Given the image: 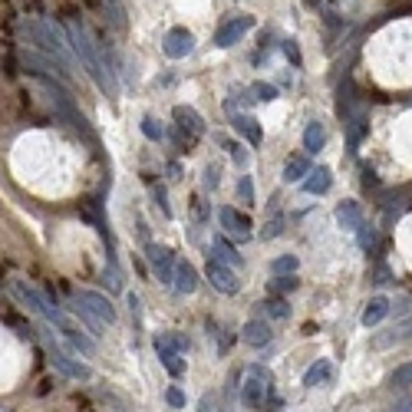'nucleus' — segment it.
Masks as SVG:
<instances>
[{"mask_svg":"<svg viewBox=\"0 0 412 412\" xmlns=\"http://www.w3.org/2000/svg\"><path fill=\"white\" fill-rule=\"evenodd\" d=\"M11 287H13V293H17V297H20V301L27 303L33 313H37V317H43L50 327H56V330H60L63 337H66V340H70L73 346L83 353V356H92V350H96V346H92V340L70 320V317H66V313L60 310V303L50 301V297H43V293L37 291L33 284H27V281H13Z\"/></svg>","mask_w":412,"mask_h":412,"instance_id":"f257e3e1","label":"nucleus"},{"mask_svg":"<svg viewBox=\"0 0 412 412\" xmlns=\"http://www.w3.org/2000/svg\"><path fill=\"white\" fill-rule=\"evenodd\" d=\"M66 43L73 47V53H76L80 66L86 70V76H90L106 96H116V92H119V80H116V73L106 66V60H99L96 43L90 40V33H86L80 17H70V20H66Z\"/></svg>","mask_w":412,"mask_h":412,"instance_id":"f03ea898","label":"nucleus"},{"mask_svg":"<svg viewBox=\"0 0 412 412\" xmlns=\"http://www.w3.org/2000/svg\"><path fill=\"white\" fill-rule=\"evenodd\" d=\"M17 27H20V33L33 43V50H37V53H47V56L60 60L63 66H70V70H73V56H70V43H66V30H63L56 20H50V17H23Z\"/></svg>","mask_w":412,"mask_h":412,"instance_id":"7ed1b4c3","label":"nucleus"},{"mask_svg":"<svg viewBox=\"0 0 412 412\" xmlns=\"http://www.w3.org/2000/svg\"><path fill=\"white\" fill-rule=\"evenodd\" d=\"M40 340H43V346H47V353H50V363L63 372V376H70V380H90V376H92L86 363L73 360L70 353H66L60 343H56V337H53L50 327H40Z\"/></svg>","mask_w":412,"mask_h":412,"instance_id":"20e7f679","label":"nucleus"},{"mask_svg":"<svg viewBox=\"0 0 412 412\" xmlns=\"http://www.w3.org/2000/svg\"><path fill=\"white\" fill-rule=\"evenodd\" d=\"M267 386H271V370L261 366V363H254L251 370H248V380L241 386V402L248 409H261L264 396H267Z\"/></svg>","mask_w":412,"mask_h":412,"instance_id":"39448f33","label":"nucleus"},{"mask_svg":"<svg viewBox=\"0 0 412 412\" xmlns=\"http://www.w3.org/2000/svg\"><path fill=\"white\" fill-rule=\"evenodd\" d=\"M254 27V17L251 13H238V17H231V20H224L218 30H214V47H222V50H228V47H234V43L241 40L244 33Z\"/></svg>","mask_w":412,"mask_h":412,"instance_id":"423d86ee","label":"nucleus"},{"mask_svg":"<svg viewBox=\"0 0 412 412\" xmlns=\"http://www.w3.org/2000/svg\"><path fill=\"white\" fill-rule=\"evenodd\" d=\"M205 274H208V281H212V287H214V291L228 293V297L241 291V281L234 277V271H231V267H228V264H222V261H218V258H212V254H208V264H205Z\"/></svg>","mask_w":412,"mask_h":412,"instance_id":"0eeeda50","label":"nucleus"},{"mask_svg":"<svg viewBox=\"0 0 412 412\" xmlns=\"http://www.w3.org/2000/svg\"><path fill=\"white\" fill-rule=\"evenodd\" d=\"M145 258H149L152 271L159 277V284H171L175 281V254L169 248H162V244H145Z\"/></svg>","mask_w":412,"mask_h":412,"instance_id":"6e6552de","label":"nucleus"},{"mask_svg":"<svg viewBox=\"0 0 412 412\" xmlns=\"http://www.w3.org/2000/svg\"><path fill=\"white\" fill-rule=\"evenodd\" d=\"M162 50H165L169 60H185V56L195 50V37H191L185 27H171V30L165 33V40H162Z\"/></svg>","mask_w":412,"mask_h":412,"instance_id":"1a4fd4ad","label":"nucleus"},{"mask_svg":"<svg viewBox=\"0 0 412 412\" xmlns=\"http://www.w3.org/2000/svg\"><path fill=\"white\" fill-rule=\"evenodd\" d=\"M76 301L86 303V310H90L96 320H106V323L116 320V307H112V301L109 297H102L99 291H80L76 293Z\"/></svg>","mask_w":412,"mask_h":412,"instance_id":"9d476101","label":"nucleus"},{"mask_svg":"<svg viewBox=\"0 0 412 412\" xmlns=\"http://www.w3.org/2000/svg\"><path fill=\"white\" fill-rule=\"evenodd\" d=\"M218 222H222L224 231L234 234V238H241V241L251 238V218H248V214H238L234 208H222V212H218Z\"/></svg>","mask_w":412,"mask_h":412,"instance_id":"9b49d317","label":"nucleus"},{"mask_svg":"<svg viewBox=\"0 0 412 412\" xmlns=\"http://www.w3.org/2000/svg\"><path fill=\"white\" fill-rule=\"evenodd\" d=\"M175 122H178V129H188V139L195 142L205 132V122H201V116L191 106H175Z\"/></svg>","mask_w":412,"mask_h":412,"instance_id":"f8f14e48","label":"nucleus"},{"mask_svg":"<svg viewBox=\"0 0 412 412\" xmlns=\"http://www.w3.org/2000/svg\"><path fill=\"white\" fill-rule=\"evenodd\" d=\"M241 340L248 343V346H267V343H271V327H267V320H248L241 330Z\"/></svg>","mask_w":412,"mask_h":412,"instance_id":"ddd939ff","label":"nucleus"},{"mask_svg":"<svg viewBox=\"0 0 412 412\" xmlns=\"http://www.w3.org/2000/svg\"><path fill=\"white\" fill-rule=\"evenodd\" d=\"M333 380V363L330 360H317L310 366V370L303 372V386L307 389H317V386H323V382Z\"/></svg>","mask_w":412,"mask_h":412,"instance_id":"4468645a","label":"nucleus"},{"mask_svg":"<svg viewBox=\"0 0 412 412\" xmlns=\"http://www.w3.org/2000/svg\"><path fill=\"white\" fill-rule=\"evenodd\" d=\"M330 185H333L330 169H317V171L310 169L307 171V178H303V191H307V195H327Z\"/></svg>","mask_w":412,"mask_h":412,"instance_id":"2eb2a0df","label":"nucleus"},{"mask_svg":"<svg viewBox=\"0 0 412 412\" xmlns=\"http://www.w3.org/2000/svg\"><path fill=\"white\" fill-rule=\"evenodd\" d=\"M175 291L178 293H195V287H198V274H195V267H191L188 261H178L175 264Z\"/></svg>","mask_w":412,"mask_h":412,"instance_id":"dca6fc26","label":"nucleus"},{"mask_svg":"<svg viewBox=\"0 0 412 412\" xmlns=\"http://www.w3.org/2000/svg\"><path fill=\"white\" fill-rule=\"evenodd\" d=\"M102 4V13H106V23H109L116 33H126L129 20H126V7H122V0H99Z\"/></svg>","mask_w":412,"mask_h":412,"instance_id":"f3484780","label":"nucleus"},{"mask_svg":"<svg viewBox=\"0 0 412 412\" xmlns=\"http://www.w3.org/2000/svg\"><path fill=\"white\" fill-rule=\"evenodd\" d=\"M337 222H340L343 228L356 231V228H360V222H363L360 201H340V205H337Z\"/></svg>","mask_w":412,"mask_h":412,"instance_id":"a211bd4d","label":"nucleus"},{"mask_svg":"<svg viewBox=\"0 0 412 412\" xmlns=\"http://www.w3.org/2000/svg\"><path fill=\"white\" fill-rule=\"evenodd\" d=\"M231 126L241 132V135L251 142V145H261L264 135H261V126H258V119H254V116H241V112H238V116L231 119Z\"/></svg>","mask_w":412,"mask_h":412,"instance_id":"6ab92c4d","label":"nucleus"},{"mask_svg":"<svg viewBox=\"0 0 412 412\" xmlns=\"http://www.w3.org/2000/svg\"><path fill=\"white\" fill-rule=\"evenodd\" d=\"M307 171H310V159H307L303 152H297V155H291L287 165H284V181H303Z\"/></svg>","mask_w":412,"mask_h":412,"instance_id":"aec40b11","label":"nucleus"},{"mask_svg":"<svg viewBox=\"0 0 412 412\" xmlns=\"http://www.w3.org/2000/svg\"><path fill=\"white\" fill-rule=\"evenodd\" d=\"M389 301L386 297H372L370 303H366V310H363V327H376L380 320H386V313H389Z\"/></svg>","mask_w":412,"mask_h":412,"instance_id":"412c9836","label":"nucleus"},{"mask_svg":"<svg viewBox=\"0 0 412 412\" xmlns=\"http://www.w3.org/2000/svg\"><path fill=\"white\" fill-rule=\"evenodd\" d=\"M323 145H327V129H323V122H317L313 119L310 126H307V129H303V149L310 152H320Z\"/></svg>","mask_w":412,"mask_h":412,"instance_id":"4be33fe9","label":"nucleus"},{"mask_svg":"<svg viewBox=\"0 0 412 412\" xmlns=\"http://www.w3.org/2000/svg\"><path fill=\"white\" fill-rule=\"evenodd\" d=\"M366 126H370V122H366V116H363V112H356V116H350V119H346V145H350V152H356V145H360Z\"/></svg>","mask_w":412,"mask_h":412,"instance_id":"5701e85b","label":"nucleus"},{"mask_svg":"<svg viewBox=\"0 0 412 412\" xmlns=\"http://www.w3.org/2000/svg\"><path fill=\"white\" fill-rule=\"evenodd\" d=\"M212 258H218L222 264H241V254L234 251L231 244H228V238H222V234L214 238V254Z\"/></svg>","mask_w":412,"mask_h":412,"instance_id":"b1692460","label":"nucleus"},{"mask_svg":"<svg viewBox=\"0 0 412 412\" xmlns=\"http://www.w3.org/2000/svg\"><path fill=\"white\" fill-rule=\"evenodd\" d=\"M267 317H274V320H284L287 313H291V307H287V301L284 297H271V301H264V303H258Z\"/></svg>","mask_w":412,"mask_h":412,"instance_id":"393cba45","label":"nucleus"},{"mask_svg":"<svg viewBox=\"0 0 412 412\" xmlns=\"http://www.w3.org/2000/svg\"><path fill=\"white\" fill-rule=\"evenodd\" d=\"M73 313H76V317H80L83 323H86V327H90V337H99V330H102V320H96V317H92L90 310H86V303H73Z\"/></svg>","mask_w":412,"mask_h":412,"instance_id":"a878e982","label":"nucleus"},{"mask_svg":"<svg viewBox=\"0 0 412 412\" xmlns=\"http://www.w3.org/2000/svg\"><path fill=\"white\" fill-rule=\"evenodd\" d=\"M293 271H297V258H293V254H281V258H274L271 261L274 277H281V274H293Z\"/></svg>","mask_w":412,"mask_h":412,"instance_id":"bb28decb","label":"nucleus"},{"mask_svg":"<svg viewBox=\"0 0 412 412\" xmlns=\"http://www.w3.org/2000/svg\"><path fill=\"white\" fill-rule=\"evenodd\" d=\"M389 386H392V389H406V386H412V363H402L399 370L392 372Z\"/></svg>","mask_w":412,"mask_h":412,"instance_id":"cd10ccee","label":"nucleus"},{"mask_svg":"<svg viewBox=\"0 0 412 412\" xmlns=\"http://www.w3.org/2000/svg\"><path fill=\"white\" fill-rule=\"evenodd\" d=\"M142 135H145L149 142H162V139H165V129H162V122H159V119L145 116V119H142Z\"/></svg>","mask_w":412,"mask_h":412,"instance_id":"c85d7f7f","label":"nucleus"},{"mask_svg":"<svg viewBox=\"0 0 412 412\" xmlns=\"http://www.w3.org/2000/svg\"><path fill=\"white\" fill-rule=\"evenodd\" d=\"M162 366H165V372H169L171 380H178V376H185V360H181L178 353H175V356H162Z\"/></svg>","mask_w":412,"mask_h":412,"instance_id":"c756f323","label":"nucleus"},{"mask_svg":"<svg viewBox=\"0 0 412 412\" xmlns=\"http://www.w3.org/2000/svg\"><path fill=\"white\" fill-rule=\"evenodd\" d=\"M251 96L258 102H274V99H277V90H274L271 83H254V86H251Z\"/></svg>","mask_w":412,"mask_h":412,"instance_id":"7c9ffc66","label":"nucleus"},{"mask_svg":"<svg viewBox=\"0 0 412 412\" xmlns=\"http://www.w3.org/2000/svg\"><path fill=\"white\" fill-rule=\"evenodd\" d=\"M291 291H297V277H293V274H281V277H274L271 293H291Z\"/></svg>","mask_w":412,"mask_h":412,"instance_id":"2f4dec72","label":"nucleus"},{"mask_svg":"<svg viewBox=\"0 0 412 412\" xmlns=\"http://www.w3.org/2000/svg\"><path fill=\"white\" fill-rule=\"evenodd\" d=\"M281 50H284V56L291 60V66H293V70H301L303 56H301V47H297V40H284V43H281Z\"/></svg>","mask_w":412,"mask_h":412,"instance_id":"473e14b6","label":"nucleus"},{"mask_svg":"<svg viewBox=\"0 0 412 412\" xmlns=\"http://www.w3.org/2000/svg\"><path fill=\"white\" fill-rule=\"evenodd\" d=\"M281 234H284V218H281V214H274L271 222L264 224L261 238H264V241H271V238H281Z\"/></svg>","mask_w":412,"mask_h":412,"instance_id":"72a5a7b5","label":"nucleus"},{"mask_svg":"<svg viewBox=\"0 0 412 412\" xmlns=\"http://www.w3.org/2000/svg\"><path fill=\"white\" fill-rule=\"evenodd\" d=\"M238 195H241L244 205H254V181H251V175H241V178H238Z\"/></svg>","mask_w":412,"mask_h":412,"instance_id":"f704fd0d","label":"nucleus"},{"mask_svg":"<svg viewBox=\"0 0 412 412\" xmlns=\"http://www.w3.org/2000/svg\"><path fill=\"white\" fill-rule=\"evenodd\" d=\"M356 234H360V248H363V251H370L372 244H376V231H372V224L360 222V228H356Z\"/></svg>","mask_w":412,"mask_h":412,"instance_id":"c9c22d12","label":"nucleus"},{"mask_svg":"<svg viewBox=\"0 0 412 412\" xmlns=\"http://www.w3.org/2000/svg\"><path fill=\"white\" fill-rule=\"evenodd\" d=\"M222 142H224V139H222ZM224 149L231 152V162L238 165V169H244V165H248V152H244L238 142H224Z\"/></svg>","mask_w":412,"mask_h":412,"instance_id":"e433bc0d","label":"nucleus"},{"mask_svg":"<svg viewBox=\"0 0 412 412\" xmlns=\"http://www.w3.org/2000/svg\"><path fill=\"white\" fill-rule=\"evenodd\" d=\"M165 402H169L171 409H185V392H181L178 386H171V389L165 392Z\"/></svg>","mask_w":412,"mask_h":412,"instance_id":"4c0bfd02","label":"nucleus"},{"mask_svg":"<svg viewBox=\"0 0 412 412\" xmlns=\"http://www.w3.org/2000/svg\"><path fill=\"white\" fill-rule=\"evenodd\" d=\"M152 198H155V205L162 208V214H171L169 201H165V185H155V188H152Z\"/></svg>","mask_w":412,"mask_h":412,"instance_id":"58836bf2","label":"nucleus"},{"mask_svg":"<svg viewBox=\"0 0 412 412\" xmlns=\"http://www.w3.org/2000/svg\"><path fill=\"white\" fill-rule=\"evenodd\" d=\"M218 185V169H208L205 171V188H214Z\"/></svg>","mask_w":412,"mask_h":412,"instance_id":"ea45409f","label":"nucleus"},{"mask_svg":"<svg viewBox=\"0 0 412 412\" xmlns=\"http://www.w3.org/2000/svg\"><path fill=\"white\" fill-rule=\"evenodd\" d=\"M198 412H214V399H212V396H201Z\"/></svg>","mask_w":412,"mask_h":412,"instance_id":"a19ab883","label":"nucleus"},{"mask_svg":"<svg viewBox=\"0 0 412 412\" xmlns=\"http://www.w3.org/2000/svg\"><path fill=\"white\" fill-rule=\"evenodd\" d=\"M376 284H380V287H386V284H389V271H386V267H380V271H376Z\"/></svg>","mask_w":412,"mask_h":412,"instance_id":"79ce46f5","label":"nucleus"},{"mask_svg":"<svg viewBox=\"0 0 412 412\" xmlns=\"http://www.w3.org/2000/svg\"><path fill=\"white\" fill-rule=\"evenodd\" d=\"M392 412H412V399H409V402H402V406H396Z\"/></svg>","mask_w":412,"mask_h":412,"instance_id":"37998d69","label":"nucleus"}]
</instances>
